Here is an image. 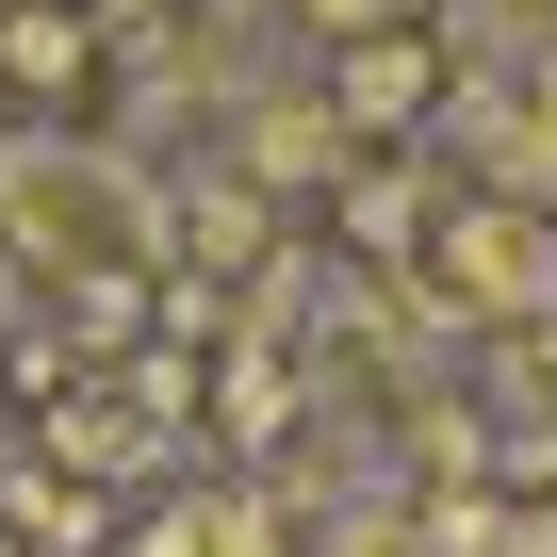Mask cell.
Wrapping results in <instances>:
<instances>
[{"label":"cell","mask_w":557,"mask_h":557,"mask_svg":"<svg viewBox=\"0 0 557 557\" xmlns=\"http://www.w3.org/2000/svg\"><path fill=\"white\" fill-rule=\"evenodd\" d=\"M296 17H312V34H345V50H361V34H410V17H426V0H296Z\"/></svg>","instance_id":"obj_6"},{"label":"cell","mask_w":557,"mask_h":557,"mask_svg":"<svg viewBox=\"0 0 557 557\" xmlns=\"http://www.w3.org/2000/svg\"><path fill=\"white\" fill-rule=\"evenodd\" d=\"M164 181L132 148H83V132H17L0 148V262L66 278V296H132V278L164 262Z\"/></svg>","instance_id":"obj_1"},{"label":"cell","mask_w":557,"mask_h":557,"mask_svg":"<svg viewBox=\"0 0 557 557\" xmlns=\"http://www.w3.org/2000/svg\"><path fill=\"white\" fill-rule=\"evenodd\" d=\"M443 99V50L426 34H361L345 66H329V132H394V115H426Z\"/></svg>","instance_id":"obj_3"},{"label":"cell","mask_w":557,"mask_h":557,"mask_svg":"<svg viewBox=\"0 0 557 557\" xmlns=\"http://www.w3.org/2000/svg\"><path fill=\"white\" fill-rule=\"evenodd\" d=\"M246 164H262V181H312V164H345L329 99H262V115H246Z\"/></svg>","instance_id":"obj_5"},{"label":"cell","mask_w":557,"mask_h":557,"mask_svg":"<svg viewBox=\"0 0 557 557\" xmlns=\"http://www.w3.org/2000/svg\"><path fill=\"white\" fill-rule=\"evenodd\" d=\"M148 557H296V524H278L262 492H181L148 524Z\"/></svg>","instance_id":"obj_4"},{"label":"cell","mask_w":557,"mask_h":557,"mask_svg":"<svg viewBox=\"0 0 557 557\" xmlns=\"http://www.w3.org/2000/svg\"><path fill=\"white\" fill-rule=\"evenodd\" d=\"M443 312H459V329H524V312H557V230H541L524 197H475V213L443 230Z\"/></svg>","instance_id":"obj_2"}]
</instances>
